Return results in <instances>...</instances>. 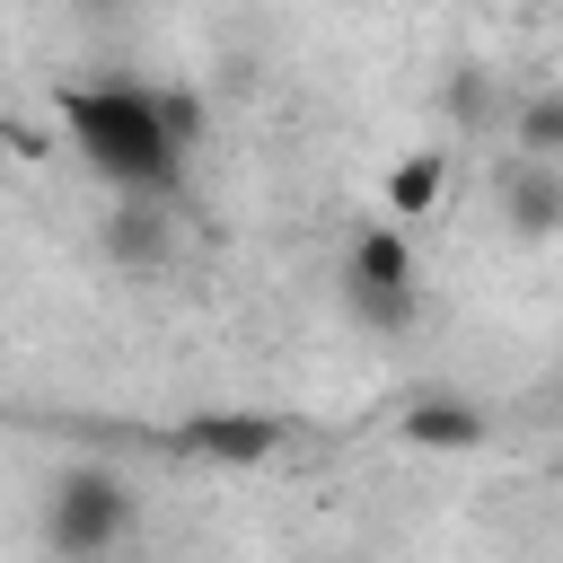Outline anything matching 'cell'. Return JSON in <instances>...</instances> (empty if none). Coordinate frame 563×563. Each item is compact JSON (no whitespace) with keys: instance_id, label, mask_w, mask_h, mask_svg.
Returning <instances> with one entry per match:
<instances>
[{"instance_id":"6da1fadb","label":"cell","mask_w":563,"mask_h":563,"mask_svg":"<svg viewBox=\"0 0 563 563\" xmlns=\"http://www.w3.org/2000/svg\"><path fill=\"white\" fill-rule=\"evenodd\" d=\"M62 141L132 202H176L185 194V150L158 132V106H150V79H88V88H62Z\"/></svg>"},{"instance_id":"7a4b0ae2","label":"cell","mask_w":563,"mask_h":563,"mask_svg":"<svg viewBox=\"0 0 563 563\" xmlns=\"http://www.w3.org/2000/svg\"><path fill=\"white\" fill-rule=\"evenodd\" d=\"M132 519H141V493L106 457H79L44 484V554L53 563H106L132 537Z\"/></svg>"},{"instance_id":"3957f363","label":"cell","mask_w":563,"mask_h":563,"mask_svg":"<svg viewBox=\"0 0 563 563\" xmlns=\"http://www.w3.org/2000/svg\"><path fill=\"white\" fill-rule=\"evenodd\" d=\"M343 317L361 334H413L422 325V255L396 220H361L343 246Z\"/></svg>"},{"instance_id":"277c9868","label":"cell","mask_w":563,"mask_h":563,"mask_svg":"<svg viewBox=\"0 0 563 563\" xmlns=\"http://www.w3.org/2000/svg\"><path fill=\"white\" fill-rule=\"evenodd\" d=\"M167 457H194V466H273L299 449V422L290 413H255V405H211V413H185L167 431H150Z\"/></svg>"},{"instance_id":"5b68a950","label":"cell","mask_w":563,"mask_h":563,"mask_svg":"<svg viewBox=\"0 0 563 563\" xmlns=\"http://www.w3.org/2000/svg\"><path fill=\"white\" fill-rule=\"evenodd\" d=\"M396 440H405V449L466 457V449H484V440H493V413H484L475 396H457V387H413V396L396 405Z\"/></svg>"},{"instance_id":"8992f818","label":"cell","mask_w":563,"mask_h":563,"mask_svg":"<svg viewBox=\"0 0 563 563\" xmlns=\"http://www.w3.org/2000/svg\"><path fill=\"white\" fill-rule=\"evenodd\" d=\"M378 202H387V220L396 229H413V220H431L440 202H449V150L440 141H422V150H405L387 176H378Z\"/></svg>"},{"instance_id":"52a82bcc","label":"cell","mask_w":563,"mask_h":563,"mask_svg":"<svg viewBox=\"0 0 563 563\" xmlns=\"http://www.w3.org/2000/svg\"><path fill=\"white\" fill-rule=\"evenodd\" d=\"M501 220H510V238H554V229H563V167L510 158V176H501Z\"/></svg>"},{"instance_id":"ba28073f","label":"cell","mask_w":563,"mask_h":563,"mask_svg":"<svg viewBox=\"0 0 563 563\" xmlns=\"http://www.w3.org/2000/svg\"><path fill=\"white\" fill-rule=\"evenodd\" d=\"M97 238H106V255H114L123 273H150V264H167V246H176L167 202H132V194L106 211V229H97Z\"/></svg>"},{"instance_id":"9c48e42d","label":"cell","mask_w":563,"mask_h":563,"mask_svg":"<svg viewBox=\"0 0 563 563\" xmlns=\"http://www.w3.org/2000/svg\"><path fill=\"white\" fill-rule=\"evenodd\" d=\"M501 132H510V150H519V158L563 167V79H554V88H528V97L501 114Z\"/></svg>"},{"instance_id":"30bf717a","label":"cell","mask_w":563,"mask_h":563,"mask_svg":"<svg viewBox=\"0 0 563 563\" xmlns=\"http://www.w3.org/2000/svg\"><path fill=\"white\" fill-rule=\"evenodd\" d=\"M440 106H449V123H466V132H493V114H501V88H493V70H484V62H457V70H449V88H440Z\"/></svg>"},{"instance_id":"8fae6325","label":"cell","mask_w":563,"mask_h":563,"mask_svg":"<svg viewBox=\"0 0 563 563\" xmlns=\"http://www.w3.org/2000/svg\"><path fill=\"white\" fill-rule=\"evenodd\" d=\"M150 106H158V132H167V141H176L185 158H194V150L211 141V106H202L194 88H167V79H150Z\"/></svg>"},{"instance_id":"7c38bea8","label":"cell","mask_w":563,"mask_h":563,"mask_svg":"<svg viewBox=\"0 0 563 563\" xmlns=\"http://www.w3.org/2000/svg\"><path fill=\"white\" fill-rule=\"evenodd\" d=\"M79 9H123V0H79Z\"/></svg>"},{"instance_id":"4fadbf2b","label":"cell","mask_w":563,"mask_h":563,"mask_svg":"<svg viewBox=\"0 0 563 563\" xmlns=\"http://www.w3.org/2000/svg\"><path fill=\"white\" fill-rule=\"evenodd\" d=\"M0 167H9V150H0Z\"/></svg>"}]
</instances>
